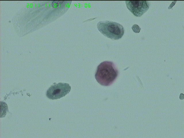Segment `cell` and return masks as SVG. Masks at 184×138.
Instances as JSON below:
<instances>
[{"label":"cell","mask_w":184,"mask_h":138,"mask_svg":"<svg viewBox=\"0 0 184 138\" xmlns=\"http://www.w3.org/2000/svg\"><path fill=\"white\" fill-rule=\"evenodd\" d=\"M97 27L104 35L114 40L121 38L124 33V28L121 25L112 21H100L97 24Z\"/></svg>","instance_id":"2"},{"label":"cell","mask_w":184,"mask_h":138,"mask_svg":"<svg viewBox=\"0 0 184 138\" xmlns=\"http://www.w3.org/2000/svg\"><path fill=\"white\" fill-rule=\"evenodd\" d=\"M118 73V71L113 62L106 61L101 63L98 66L95 77L101 85L107 86L114 82Z\"/></svg>","instance_id":"1"},{"label":"cell","mask_w":184,"mask_h":138,"mask_svg":"<svg viewBox=\"0 0 184 138\" xmlns=\"http://www.w3.org/2000/svg\"><path fill=\"white\" fill-rule=\"evenodd\" d=\"M132 29L133 31L136 33L139 32L141 30V28L139 27L136 24L133 26Z\"/></svg>","instance_id":"5"},{"label":"cell","mask_w":184,"mask_h":138,"mask_svg":"<svg viewBox=\"0 0 184 138\" xmlns=\"http://www.w3.org/2000/svg\"><path fill=\"white\" fill-rule=\"evenodd\" d=\"M127 8L136 16H142L148 9L149 5L146 1H126Z\"/></svg>","instance_id":"4"},{"label":"cell","mask_w":184,"mask_h":138,"mask_svg":"<svg viewBox=\"0 0 184 138\" xmlns=\"http://www.w3.org/2000/svg\"><path fill=\"white\" fill-rule=\"evenodd\" d=\"M35 7H36V4H35Z\"/></svg>","instance_id":"6"},{"label":"cell","mask_w":184,"mask_h":138,"mask_svg":"<svg viewBox=\"0 0 184 138\" xmlns=\"http://www.w3.org/2000/svg\"><path fill=\"white\" fill-rule=\"evenodd\" d=\"M71 89L68 83H60L51 86L47 90L46 95L50 99H60L68 93Z\"/></svg>","instance_id":"3"}]
</instances>
